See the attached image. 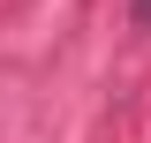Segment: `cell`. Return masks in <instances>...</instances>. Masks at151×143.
Returning a JSON list of instances; mask_svg holds the SVG:
<instances>
[{
	"instance_id": "1",
	"label": "cell",
	"mask_w": 151,
	"mask_h": 143,
	"mask_svg": "<svg viewBox=\"0 0 151 143\" xmlns=\"http://www.w3.org/2000/svg\"><path fill=\"white\" fill-rule=\"evenodd\" d=\"M136 15H144V23H151V0H136Z\"/></svg>"
}]
</instances>
